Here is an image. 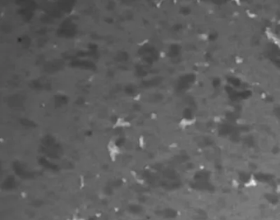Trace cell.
<instances>
[{
    "instance_id": "obj_1",
    "label": "cell",
    "mask_w": 280,
    "mask_h": 220,
    "mask_svg": "<svg viewBox=\"0 0 280 220\" xmlns=\"http://www.w3.org/2000/svg\"><path fill=\"white\" fill-rule=\"evenodd\" d=\"M68 220H84V219L79 217H74V218H69V219H68Z\"/></svg>"
}]
</instances>
